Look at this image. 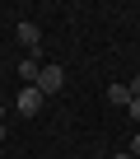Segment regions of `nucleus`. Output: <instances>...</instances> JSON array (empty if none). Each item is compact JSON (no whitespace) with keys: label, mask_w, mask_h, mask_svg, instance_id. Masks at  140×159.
Returning <instances> with one entry per match:
<instances>
[{"label":"nucleus","mask_w":140,"mask_h":159,"mask_svg":"<svg viewBox=\"0 0 140 159\" xmlns=\"http://www.w3.org/2000/svg\"><path fill=\"white\" fill-rule=\"evenodd\" d=\"M14 108H19L24 117H37V112H42V89H37V84H24V89L14 94Z\"/></svg>","instance_id":"obj_1"},{"label":"nucleus","mask_w":140,"mask_h":159,"mask_svg":"<svg viewBox=\"0 0 140 159\" xmlns=\"http://www.w3.org/2000/svg\"><path fill=\"white\" fill-rule=\"evenodd\" d=\"M61 84H65V70H61V66H42V75H37V89H42V98H47V94H56Z\"/></svg>","instance_id":"obj_2"},{"label":"nucleus","mask_w":140,"mask_h":159,"mask_svg":"<svg viewBox=\"0 0 140 159\" xmlns=\"http://www.w3.org/2000/svg\"><path fill=\"white\" fill-rule=\"evenodd\" d=\"M37 75H42V61H37V52H28L19 61V80H24V84H37Z\"/></svg>","instance_id":"obj_3"},{"label":"nucleus","mask_w":140,"mask_h":159,"mask_svg":"<svg viewBox=\"0 0 140 159\" xmlns=\"http://www.w3.org/2000/svg\"><path fill=\"white\" fill-rule=\"evenodd\" d=\"M19 42H24L28 52H37V42H42V28H37L33 19H24V24H19Z\"/></svg>","instance_id":"obj_4"},{"label":"nucleus","mask_w":140,"mask_h":159,"mask_svg":"<svg viewBox=\"0 0 140 159\" xmlns=\"http://www.w3.org/2000/svg\"><path fill=\"white\" fill-rule=\"evenodd\" d=\"M131 98H135L131 84H107V103H112V108H131Z\"/></svg>","instance_id":"obj_5"},{"label":"nucleus","mask_w":140,"mask_h":159,"mask_svg":"<svg viewBox=\"0 0 140 159\" xmlns=\"http://www.w3.org/2000/svg\"><path fill=\"white\" fill-rule=\"evenodd\" d=\"M126 112H131V122H135V126H140V94H135V98H131V108H126Z\"/></svg>","instance_id":"obj_6"},{"label":"nucleus","mask_w":140,"mask_h":159,"mask_svg":"<svg viewBox=\"0 0 140 159\" xmlns=\"http://www.w3.org/2000/svg\"><path fill=\"white\" fill-rule=\"evenodd\" d=\"M131 154L140 159V126H135V136H131Z\"/></svg>","instance_id":"obj_7"},{"label":"nucleus","mask_w":140,"mask_h":159,"mask_svg":"<svg viewBox=\"0 0 140 159\" xmlns=\"http://www.w3.org/2000/svg\"><path fill=\"white\" fill-rule=\"evenodd\" d=\"M112 159H135V154H131V150H121V154H112Z\"/></svg>","instance_id":"obj_8"},{"label":"nucleus","mask_w":140,"mask_h":159,"mask_svg":"<svg viewBox=\"0 0 140 159\" xmlns=\"http://www.w3.org/2000/svg\"><path fill=\"white\" fill-rule=\"evenodd\" d=\"M0 117H5V98H0Z\"/></svg>","instance_id":"obj_9"},{"label":"nucleus","mask_w":140,"mask_h":159,"mask_svg":"<svg viewBox=\"0 0 140 159\" xmlns=\"http://www.w3.org/2000/svg\"><path fill=\"white\" fill-rule=\"evenodd\" d=\"M0 140H5V126H0Z\"/></svg>","instance_id":"obj_10"}]
</instances>
